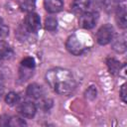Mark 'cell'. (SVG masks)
<instances>
[{"mask_svg":"<svg viewBox=\"0 0 127 127\" xmlns=\"http://www.w3.org/2000/svg\"><path fill=\"white\" fill-rule=\"evenodd\" d=\"M48 84L59 94L68 95L75 89V80L70 70L63 67H55L46 72Z\"/></svg>","mask_w":127,"mask_h":127,"instance_id":"cell-1","label":"cell"},{"mask_svg":"<svg viewBox=\"0 0 127 127\" xmlns=\"http://www.w3.org/2000/svg\"><path fill=\"white\" fill-rule=\"evenodd\" d=\"M114 29L110 24H105L99 28L96 33V41L99 45L105 46L109 44L113 38Z\"/></svg>","mask_w":127,"mask_h":127,"instance_id":"cell-2","label":"cell"},{"mask_svg":"<svg viewBox=\"0 0 127 127\" xmlns=\"http://www.w3.org/2000/svg\"><path fill=\"white\" fill-rule=\"evenodd\" d=\"M25 28L28 30L29 33H37L41 28L40 16L34 12L28 13L25 19Z\"/></svg>","mask_w":127,"mask_h":127,"instance_id":"cell-3","label":"cell"},{"mask_svg":"<svg viewBox=\"0 0 127 127\" xmlns=\"http://www.w3.org/2000/svg\"><path fill=\"white\" fill-rule=\"evenodd\" d=\"M65 48H66V50L70 53V54H72V55H74V56H79V55H81L82 54V52H83V46H82V44H81V42L78 40V38L76 37V36H74V35H72V36H69L68 38H67V40H66V42H65Z\"/></svg>","mask_w":127,"mask_h":127,"instance_id":"cell-4","label":"cell"},{"mask_svg":"<svg viewBox=\"0 0 127 127\" xmlns=\"http://www.w3.org/2000/svg\"><path fill=\"white\" fill-rule=\"evenodd\" d=\"M97 21V14L94 12H84L79 17V25L83 29H92Z\"/></svg>","mask_w":127,"mask_h":127,"instance_id":"cell-5","label":"cell"},{"mask_svg":"<svg viewBox=\"0 0 127 127\" xmlns=\"http://www.w3.org/2000/svg\"><path fill=\"white\" fill-rule=\"evenodd\" d=\"M37 111V107L33 102L26 101L22 102L18 106V113L23 117V118H32L35 116Z\"/></svg>","mask_w":127,"mask_h":127,"instance_id":"cell-6","label":"cell"},{"mask_svg":"<svg viewBox=\"0 0 127 127\" xmlns=\"http://www.w3.org/2000/svg\"><path fill=\"white\" fill-rule=\"evenodd\" d=\"M112 43V49L119 54H122L126 51L127 45H126V35L125 33L117 35L115 38H112L111 40Z\"/></svg>","mask_w":127,"mask_h":127,"instance_id":"cell-7","label":"cell"},{"mask_svg":"<svg viewBox=\"0 0 127 127\" xmlns=\"http://www.w3.org/2000/svg\"><path fill=\"white\" fill-rule=\"evenodd\" d=\"M89 6V0H72L70 9L73 14L81 15L82 13L86 12Z\"/></svg>","mask_w":127,"mask_h":127,"instance_id":"cell-8","label":"cell"},{"mask_svg":"<svg viewBox=\"0 0 127 127\" xmlns=\"http://www.w3.org/2000/svg\"><path fill=\"white\" fill-rule=\"evenodd\" d=\"M44 5L49 13H58L64 7L63 0H44Z\"/></svg>","mask_w":127,"mask_h":127,"instance_id":"cell-9","label":"cell"},{"mask_svg":"<svg viewBox=\"0 0 127 127\" xmlns=\"http://www.w3.org/2000/svg\"><path fill=\"white\" fill-rule=\"evenodd\" d=\"M26 93L29 97L34 99H41L44 95V89L41 85L37 83H32L27 87Z\"/></svg>","mask_w":127,"mask_h":127,"instance_id":"cell-10","label":"cell"},{"mask_svg":"<svg viewBox=\"0 0 127 127\" xmlns=\"http://www.w3.org/2000/svg\"><path fill=\"white\" fill-rule=\"evenodd\" d=\"M116 22L117 25L121 28V29H125L127 26V18H126V7L125 5H119L116 9Z\"/></svg>","mask_w":127,"mask_h":127,"instance_id":"cell-11","label":"cell"},{"mask_svg":"<svg viewBox=\"0 0 127 127\" xmlns=\"http://www.w3.org/2000/svg\"><path fill=\"white\" fill-rule=\"evenodd\" d=\"M106 64H107L108 69H109V72L111 74L116 75V74H119L120 73V71H121V64L114 58H108L106 60Z\"/></svg>","mask_w":127,"mask_h":127,"instance_id":"cell-12","label":"cell"},{"mask_svg":"<svg viewBox=\"0 0 127 127\" xmlns=\"http://www.w3.org/2000/svg\"><path fill=\"white\" fill-rule=\"evenodd\" d=\"M102 4H103L104 10L108 14H110L116 11L117 7L119 6V0H103Z\"/></svg>","mask_w":127,"mask_h":127,"instance_id":"cell-13","label":"cell"},{"mask_svg":"<svg viewBox=\"0 0 127 127\" xmlns=\"http://www.w3.org/2000/svg\"><path fill=\"white\" fill-rule=\"evenodd\" d=\"M36 7V0H21L20 1V8L24 12H33Z\"/></svg>","mask_w":127,"mask_h":127,"instance_id":"cell-14","label":"cell"},{"mask_svg":"<svg viewBox=\"0 0 127 127\" xmlns=\"http://www.w3.org/2000/svg\"><path fill=\"white\" fill-rule=\"evenodd\" d=\"M0 52L4 55V57H5L6 60L12 58V56L14 55L12 48H11L6 42H4V41L0 42Z\"/></svg>","mask_w":127,"mask_h":127,"instance_id":"cell-15","label":"cell"},{"mask_svg":"<svg viewBox=\"0 0 127 127\" xmlns=\"http://www.w3.org/2000/svg\"><path fill=\"white\" fill-rule=\"evenodd\" d=\"M19 100H20V97H19L18 93L14 92V91H10V92L7 93L6 96H5V101H6V103L9 104V105H11V106L17 104V103L19 102Z\"/></svg>","mask_w":127,"mask_h":127,"instance_id":"cell-16","label":"cell"},{"mask_svg":"<svg viewBox=\"0 0 127 127\" xmlns=\"http://www.w3.org/2000/svg\"><path fill=\"white\" fill-rule=\"evenodd\" d=\"M57 27H58V21L55 17H49V18L46 19V21H45L46 30L53 32V31L57 30Z\"/></svg>","mask_w":127,"mask_h":127,"instance_id":"cell-17","label":"cell"},{"mask_svg":"<svg viewBox=\"0 0 127 127\" xmlns=\"http://www.w3.org/2000/svg\"><path fill=\"white\" fill-rule=\"evenodd\" d=\"M32 74H33V69L32 68H28V67H25V66L21 65L20 72H19L20 79H22L23 81H26L32 76Z\"/></svg>","mask_w":127,"mask_h":127,"instance_id":"cell-18","label":"cell"},{"mask_svg":"<svg viewBox=\"0 0 127 127\" xmlns=\"http://www.w3.org/2000/svg\"><path fill=\"white\" fill-rule=\"evenodd\" d=\"M8 125L11 126V127H21V126L27 125V123L24 119H22L20 117H17V116H13V117H10Z\"/></svg>","mask_w":127,"mask_h":127,"instance_id":"cell-19","label":"cell"},{"mask_svg":"<svg viewBox=\"0 0 127 127\" xmlns=\"http://www.w3.org/2000/svg\"><path fill=\"white\" fill-rule=\"evenodd\" d=\"M21 65L22 66H25V67H28V68L34 69L35 68V60L32 57H26L25 59L22 60Z\"/></svg>","mask_w":127,"mask_h":127,"instance_id":"cell-20","label":"cell"},{"mask_svg":"<svg viewBox=\"0 0 127 127\" xmlns=\"http://www.w3.org/2000/svg\"><path fill=\"white\" fill-rule=\"evenodd\" d=\"M8 34H9V28L5 24L3 19L0 18V39H3L5 37H7Z\"/></svg>","mask_w":127,"mask_h":127,"instance_id":"cell-21","label":"cell"},{"mask_svg":"<svg viewBox=\"0 0 127 127\" xmlns=\"http://www.w3.org/2000/svg\"><path fill=\"white\" fill-rule=\"evenodd\" d=\"M85 97L90 100H92L96 97V88L93 85H91L87 88V90L85 91Z\"/></svg>","mask_w":127,"mask_h":127,"instance_id":"cell-22","label":"cell"},{"mask_svg":"<svg viewBox=\"0 0 127 127\" xmlns=\"http://www.w3.org/2000/svg\"><path fill=\"white\" fill-rule=\"evenodd\" d=\"M53 105V100L51 99H43L39 103V107L42 108L43 110H49Z\"/></svg>","mask_w":127,"mask_h":127,"instance_id":"cell-23","label":"cell"},{"mask_svg":"<svg viewBox=\"0 0 127 127\" xmlns=\"http://www.w3.org/2000/svg\"><path fill=\"white\" fill-rule=\"evenodd\" d=\"M120 97L123 102H126V84H122L120 88Z\"/></svg>","mask_w":127,"mask_h":127,"instance_id":"cell-24","label":"cell"},{"mask_svg":"<svg viewBox=\"0 0 127 127\" xmlns=\"http://www.w3.org/2000/svg\"><path fill=\"white\" fill-rule=\"evenodd\" d=\"M9 119H10V117L8 115H2L0 117V125L1 126H8Z\"/></svg>","mask_w":127,"mask_h":127,"instance_id":"cell-25","label":"cell"},{"mask_svg":"<svg viewBox=\"0 0 127 127\" xmlns=\"http://www.w3.org/2000/svg\"><path fill=\"white\" fill-rule=\"evenodd\" d=\"M3 89H4V84H3L2 78L0 77V96H1V94L3 93Z\"/></svg>","mask_w":127,"mask_h":127,"instance_id":"cell-26","label":"cell"},{"mask_svg":"<svg viewBox=\"0 0 127 127\" xmlns=\"http://www.w3.org/2000/svg\"><path fill=\"white\" fill-rule=\"evenodd\" d=\"M6 59H5V57H4V55L0 52V66L3 64V63H4V61H5Z\"/></svg>","mask_w":127,"mask_h":127,"instance_id":"cell-27","label":"cell"},{"mask_svg":"<svg viewBox=\"0 0 127 127\" xmlns=\"http://www.w3.org/2000/svg\"><path fill=\"white\" fill-rule=\"evenodd\" d=\"M120 1H125V0H119V2H120Z\"/></svg>","mask_w":127,"mask_h":127,"instance_id":"cell-28","label":"cell"}]
</instances>
